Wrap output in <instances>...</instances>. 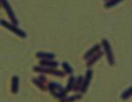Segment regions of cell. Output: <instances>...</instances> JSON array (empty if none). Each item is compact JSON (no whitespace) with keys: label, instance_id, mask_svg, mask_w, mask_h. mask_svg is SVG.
<instances>
[{"label":"cell","instance_id":"1","mask_svg":"<svg viewBox=\"0 0 132 102\" xmlns=\"http://www.w3.org/2000/svg\"><path fill=\"white\" fill-rule=\"evenodd\" d=\"M34 71L37 72V73L41 74H50V75L56 76V77H63L66 76V73L61 70H57L53 67H43V66H35L33 67Z\"/></svg>","mask_w":132,"mask_h":102},{"label":"cell","instance_id":"2","mask_svg":"<svg viewBox=\"0 0 132 102\" xmlns=\"http://www.w3.org/2000/svg\"><path fill=\"white\" fill-rule=\"evenodd\" d=\"M0 23H1V26H3V27L9 29L10 31L15 33V34L18 35V37H22V38H26V37H27V33H26L25 31L22 30V29H20L16 25H14L13 23H10V22H7V21H6V20H2V19H1Z\"/></svg>","mask_w":132,"mask_h":102},{"label":"cell","instance_id":"3","mask_svg":"<svg viewBox=\"0 0 132 102\" xmlns=\"http://www.w3.org/2000/svg\"><path fill=\"white\" fill-rule=\"evenodd\" d=\"M101 44H102V46H103V48H104V52H105V54H106V57H107L109 64L110 66H114L115 58H114L112 48H111V46H110V44H109V42L106 38H104L101 41Z\"/></svg>","mask_w":132,"mask_h":102},{"label":"cell","instance_id":"4","mask_svg":"<svg viewBox=\"0 0 132 102\" xmlns=\"http://www.w3.org/2000/svg\"><path fill=\"white\" fill-rule=\"evenodd\" d=\"M0 2H1V6H3L5 10H6V14H7L8 18L9 19L11 20V23H13L14 25H18V18H16V15H15V13H14L13 9H12L11 6L10 4L8 3L7 0H0Z\"/></svg>","mask_w":132,"mask_h":102},{"label":"cell","instance_id":"5","mask_svg":"<svg viewBox=\"0 0 132 102\" xmlns=\"http://www.w3.org/2000/svg\"><path fill=\"white\" fill-rule=\"evenodd\" d=\"M92 76H93V71L92 69H87V73H86V76L84 77V80H83V85H82V88H81V90L80 92L81 93H86L89 87V84H90V81H91L92 79Z\"/></svg>","mask_w":132,"mask_h":102},{"label":"cell","instance_id":"6","mask_svg":"<svg viewBox=\"0 0 132 102\" xmlns=\"http://www.w3.org/2000/svg\"><path fill=\"white\" fill-rule=\"evenodd\" d=\"M63 89H64V88H63L60 84H58V83H56V82H53V81L49 83L48 86H47V89L50 91V93L54 97L56 96L58 92H60Z\"/></svg>","mask_w":132,"mask_h":102},{"label":"cell","instance_id":"7","mask_svg":"<svg viewBox=\"0 0 132 102\" xmlns=\"http://www.w3.org/2000/svg\"><path fill=\"white\" fill-rule=\"evenodd\" d=\"M36 57L40 60H53L56 58V55L54 53L45 52V51H40L36 54Z\"/></svg>","mask_w":132,"mask_h":102},{"label":"cell","instance_id":"8","mask_svg":"<svg viewBox=\"0 0 132 102\" xmlns=\"http://www.w3.org/2000/svg\"><path fill=\"white\" fill-rule=\"evenodd\" d=\"M100 45L99 44H96L95 46H93L91 48H90L89 50H87V52H86V54L84 55V59L85 60H87L88 58H90L92 56H94V55L96 54V53H97L100 50Z\"/></svg>","mask_w":132,"mask_h":102},{"label":"cell","instance_id":"9","mask_svg":"<svg viewBox=\"0 0 132 102\" xmlns=\"http://www.w3.org/2000/svg\"><path fill=\"white\" fill-rule=\"evenodd\" d=\"M102 55H103V51L99 50L98 52L96 53L94 56H92L90 58H88V59L87 60V67H91V66H93L97 60H99V58L102 57Z\"/></svg>","mask_w":132,"mask_h":102},{"label":"cell","instance_id":"10","mask_svg":"<svg viewBox=\"0 0 132 102\" xmlns=\"http://www.w3.org/2000/svg\"><path fill=\"white\" fill-rule=\"evenodd\" d=\"M18 89H19V77L15 75L12 77V84H11L12 93L16 94L18 92Z\"/></svg>","mask_w":132,"mask_h":102},{"label":"cell","instance_id":"11","mask_svg":"<svg viewBox=\"0 0 132 102\" xmlns=\"http://www.w3.org/2000/svg\"><path fill=\"white\" fill-rule=\"evenodd\" d=\"M39 65L43 66V67H53L56 68L58 67V62L53 60H40L39 61Z\"/></svg>","mask_w":132,"mask_h":102},{"label":"cell","instance_id":"12","mask_svg":"<svg viewBox=\"0 0 132 102\" xmlns=\"http://www.w3.org/2000/svg\"><path fill=\"white\" fill-rule=\"evenodd\" d=\"M76 79L77 77H75L74 76H72V75L69 77V79H68V84H67L66 88H65V89H66V91L68 93L74 89V85H75V82H76Z\"/></svg>","mask_w":132,"mask_h":102},{"label":"cell","instance_id":"13","mask_svg":"<svg viewBox=\"0 0 132 102\" xmlns=\"http://www.w3.org/2000/svg\"><path fill=\"white\" fill-rule=\"evenodd\" d=\"M81 98H82V95L75 94V95H72V96H68L62 98V99L59 100V102H75L78 99H81Z\"/></svg>","mask_w":132,"mask_h":102},{"label":"cell","instance_id":"14","mask_svg":"<svg viewBox=\"0 0 132 102\" xmlns=\"http://www.w3.org/2000/svg\"><path fill=\"white\" fill-rule=\"evenodd\" d=\"M83 80H84V77L82 76H78L76 79V82H75L74 85V89H73L75 92H79L81 90L82 85H83Z\"/></svg>","mask_w":132,"mask_h":102},{"label":"cell","instance_id":"15","mask_svg":"<svg viewBox=\"0 0 132 102\" xmlns=\"http://www.w3.org/2000/svg\"><path fill=\"white\" fill-rule=\"evenodd\" d=\"M32 82H33L37 87H38L40 89H42V90H47V87H46V83L41 80L38 77H34V79H32Z\"/></svg>","mask_w":132,"mask_h":102},{"label":"cell","instance_id":"16","mask_svg":"<svg viewBox=\"0 0 132 102\" xmlns=\"http://www.w3.org/2000/svg\"><path fill=\"white\" fill-rule=\"evenodd\" d=\"M62 67L63 69H64V72L66 74H69V75H72L73 73V68L72 67L69 65V63L67 61H63L62 62Z\"/></svg>","mask_w":132,"mask_h":102},{"label":"cell","instance_id":"17","mask_svg":"<svg viewBox=\"0 0 132 102\" xmlns=\"http://www.w3.org/2000/svg\"><path fill=\"white\" fill-rule=\"evenodd\" d=\"M130 97H132V86L128 88V89H127L125 91H123V93L121 94V99H128Z\"/></svg>","mask_w":132,"mask_h":102},{"label":"cell","instance_id":"18","mask_svg":"<svg viewBox=\"0 0 132 102\" xmlns=\"http://www.w3.org/2000/svg\"><path fill=\"white\" fill-rule=\"evenodd\" d=\"M122 1L123 0H109V1L105 4V7H107V8L113 7V6H117L119 3L122 2Z\"/></svg>","mask_w":132,"mask_h":102}]
</instances>
